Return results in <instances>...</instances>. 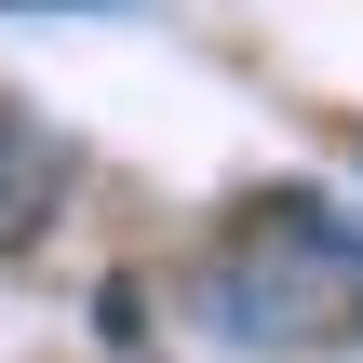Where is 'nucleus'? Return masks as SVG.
Listing matches in <instances>:
<instances>
[{"label":"nucleus","instance_id":"f257e3e1","mask_svg":"<svg viewBox=\"0 0 363 363\" xmlns=\"http://www.w3.org/2000/svg\"><path fill=\"white\" fill-rule=\"evenodd\" d=\"M202 323L242 350H363V216H337L323 189H269L216 229L202 256Z\"/></svg>","mask_w":363,"mask_h":363},{"label":"nucleus","instance_id":"f03ea898","mask_svg":"<svg viewBox=\"0 0 363 363\" xmlns=\"http://www.w3.org/2000/svg\"><path fill=\"white\" fill-rule=\"evenodd\" d=\"M54 189H67V148H54L27 108H0V256H13V242L54 216Z\"/></svg>","mask_w":363,"mask_h":363}]
</instances>
